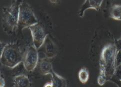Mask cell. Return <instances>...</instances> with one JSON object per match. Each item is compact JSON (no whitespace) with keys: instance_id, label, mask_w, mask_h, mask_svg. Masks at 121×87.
Instances as JSON below:
<instances>
[{"instance_id":"obj_1","label":"cell","mask_w":121,"mask_h":87,"mask_svg":"<svg viewBox=\"0 0 121 87\" xmlns=\"http://www.w3.org/2000/svg\"><path fill=\"white\" fill-rule=\"evenodd\" d=\"M117 51L114 43H109L103 48L99 59L100 72L98 77V84L103 86L113 77L116 64Z\"/></svg>"},{"instance_id":"obj_2","label":"cell","mask_w":121,"mask_h":87,"mask_svg":"<svg viewBox=\"0 0 121 87\" xmlns=\"http://www.w3.org/2000/svg\"><path fill=\"white\" fill-rule=\"evenodd\" d=\"M22 1H13L11 5L3 9L2 25L3 30L8 35H13L19 28L20 4Z\"/></svg>"},{"instance_id":"obj_3","label":"cell","mask_w":121,"mask_h":87,"mask_svg":"<svg viewBox=\"0 0 121 87\" xmlns=\"http://www.w3.org/2000/svg\"><path fill=\"white\" fill-rule=\"evenodd\" d=\"M24 54L16 44H6L1 53L0 62L3 66L11 69L15 68L23 62Z\"/></svg>"},{"instance_id":"obj_4","label":"cell","mask_w":121,"mask_h":87,"mask_svg":"<svg viewBox=\"0 0 121 87\" xmlns=\"http://www.w3.org/2000/svg\"><path fill=\"white\" fill-rule=\"evenodd\" d=\"M38 23L32 8L25 1H22L20 4L19 16V27L22 30Z\"/></svg>"},{"instance_id":"obj_5","label":"cell","mask_w":121,"mask_h":87,"mask_svg":"<svg viewBox=\"0 0 121 87\" xmlns=\"http://www.w3.org/2000/svg\"><path fill=\"white\" fill-rule=\"evenodd\" d=\"M39 62V53L38 50L34 45L27 48L24 54L23 65L28 72H32L37 66Z\"/></svg>"},{"instance_id":"obj_6","label":"cell","mask_w":121,"mask_h":87,"mask_svg":"<svg viewBox=\"0 0 121 87\" xmlns=\"http://www.w3.org/2000/svg\"><path fill=\"white\" fill-rule=\"evenodd\" d=\"M31 32L34 46L38 50L44 45L48 36L42 26L39 23L31 26L28 28Z\"/></svg>"},{"instance_id":"obj_7","label":"cell","mask_w":121,"mask_h":87,"mask_svg":"<svg viewBox=\"0 0 121 87\" xmlns=\"http://www.w3.org/2000/svg\"><path fill=\"white\" fill-rule=\"evenodd\" d=\"M103 1H90L86 0L81 6L78 12V15L81 18H83L85 12L88 9H94L97 11H99Z\"/></svg>"},{"instance_id":"obj_8","label":"cell","mask_w":121,"mask_h":87,"mask_svg":"<svg viewBox=\"0 0 121 87\" xmlns=\"http://www.w3.org/2000/svg\"><path fill=\"white\" fill-rule=\"evenodd\" d=\"M44 45V53L46 58L50 59L54 58L57 55V48L55 44L47 36Z\"/></svg>"},{"instance_id":"obj_9","label":"cell","mask_w":121,"mask_h":87,"mask_svg":"<svg viewBox=\"0 0 121 87\" xmlns=\"http://www.w3.org/2000/svg\"><path fill=\"white\" fill-rule=\"evenodd\" d=\"M14 87H31L29 77L25 75H19L13 78Z\"/></svg>"},{"instance_id":"obj_10","label":"cell","mask_w":121,"mask_h":87,"mask_svg":"<svg viewBox=\"0 0 121 87\" xmlns=\"http://www.w3.org/2000/svg\"><path fill=\"white\" fill-rule=\"evenodd\" d=\"M39 68L41 74L44 76L51 74V73L54 71L52 64L50 61L49 59L46 58L41 60L39 64Z\"/></svg>"},{"instance_id":"obj_11","label":"cell","mask_w":121,"mask_h":87,"mask_svg":"<svg viewBox=\"0 0 121 87\" xmlns=\"http://www.w3.org/2000/svg\"><path fill=\"white\" fill-rule=\"evenodd\" d=\"M50 75L52 76L51 82L54 87H67V83L64 78L58 75L54 71Z\"/></svg>"},{"instance_id":"obj_12","label":"cell","mask_w":121,"mask_h":87,"mask_svg":"<svg viewBox=\"0 0 121 87\" xmlns=\"http://www.w3.org/2000/svg\"><path fill=\"white\" fill-rule=\"evenodd\" d=\"M110 17L116 21H121V5L115 4L110 10Z\"/></svg>"},{"instance_id":"obj_13","label":"cell","mask_w":121,"mask_h":87,"mask_svg":"<svg viewBox=\"0 0 121 87\" xmlns=\"http://www.w3.org/2000/svg\"><path fill=\"white\" fill-rule=\"evenodd\" d=\"M78 77L82 84L87 83L89 79V72L86 68H82L79 72Z\"/></svg>"},{"instance_id":"obj_14","label":"cell","mask_w":121,"mask_h":87,"mask_svg":"<svg viewBox=\"0 0 121 87\" xmlns=\"http://www.w3.org/2000/svg\"><path fill=\"white\" fill-rule=\"evenodd\" d=\"M114 78L117 79H121V64L117 66Z\"/></svg>"},{"instance_id":"obj_15","label":"cell","mask_w":121,"mask_h":87,"mask_svg":"<svg viewBox=\"0 0 121 87\" xmlns=\"http://www.w3.org/2000/svg\"><path fill=\"white\" fill-rule=\"evenodd\" d=\"M114 44L116 47L117 52L121 51V39L119 38L115 41Z\"/></svg>"},{"instance_id":"obj_16","label":"cell","mask_w":121,"mask_h":87,"mask_svg":"<svg viewBox=\"0 0 121 87\" xmlns=\"http://www.w3.org/2000/svg\"><path fill=\"white\" fill-rule=\"evenodd\" d=\"M109 81L113 83L117 87H121V80L116 79V78L112 77L111 79L109 80Z\"/></svg>"},{"instance_id":"obj_17","label":"cell","mask_w":121,"mask_h":87,"mask_svg":"<svg viewBox=\"0 0 121 87\" xmlns=\"http://www.w3.org/2000/svg\"><path fill=\"white\" fill-rule=\"evenodd\" d=\"M121 64V51L117 52L116 55V64L117 66Z\"/></svg>"},{"instance_id":"obj_18","label":"cell","mask_w":121,"mask_h":87,"mask_svg":"<svg viewBox=\"0 0 121 87\" xmlns=\"http://www.w3.org/2000/svg\"><path fill=\"white\" fill-rule=\"evenodd\" d=\"M6 87V82L5 79L3 77V75L1 73V76H0V87Z\"/></svg>"},{"instance_id":"obj_19","label":"cell","mask_w":121,"mask_h":87,"mask_svg":"<svg viewBox=\"0 0 121 87\" xmlns=\"http://www.w3.org/2000/svg\"><path fill=\"white\" fill-rule=\"evenodd\" d=\"M44 87H54V86L51 82H49V83H46L44 85Z\"/></svg>"},{"instance_id":"obj_20","label":"cell","mask_w":121,"mask_h":87,"mask_svg":"<svg viewBox=\"0 0 121 87\" xmlns=\"http://www.w3.org/2000/svg\"><path fill=\"white\" fill-rule=\"evenodd\" d=\"M50 2H51V3H52V4H54V3H57L58 1H50Z\"/></svg>"},{"instance_id":"obj_21","label":"cell","mask_w":121,"mask_h":87,"mask_svg":"<svg viewBox=\"0 0 121 87\" xmlns=\"http://www.w3.org/2000/svg\"><path fill=\"white\" fill-rule=\"evenodd\" d=\"M120 38H121V37H120Z\"/></svg>"},{"instance_id":"obj_22","label":"cell","mask_w":121,"mask_h":87,"mask_svg":"<svg viewBox=\"0 0 121 87\" xmlns=\"http://www.w3.org/2000/svg\"><path fill=\"white\" fill-rule=\"evenodd\" d=\"M120 80H121V79H120Z\"/></svg>"},{"instance_id":"obj_23","label":"cell","mask_w":121,"mask_h":87,"mask_svg":"<svg viewBox=\"0 0 121 87\" xmlns=\"http://www.w3.org/2000/svg\"></svg>"}]
</instances>
